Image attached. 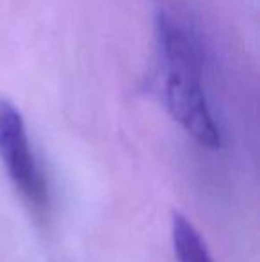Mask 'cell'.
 Returning <instances> with one entry per match:
<instances>
[{"instance_id":"1","label":"cell","mask_w":260,"mask_h":262,"mask_svg":"<svg viewBox=\"0 0 260 262\" xmlns=\"http://www.w3.org/2000/svg\"><path fill=\"white\" fill-rule=\"evenodd\" d=\"M155 41L162 68V102L170 116L203 148L221 146V132L201 86V50L191 32L168 13L155 16Z\"/></svg>"},{"instance_id":"2","label":"cell","mask_w":260,"mask_h":262,"mask_svg":"<svg viewBox=\"0 0 260 262\" xmlns=\"http://www.w3.org/2000/svg\"><path fill=\"white\" fill-rule=\"evenodd\" d=\"M0 159L11 182L36 209L46 205V184L32 154L21 113L11 102L0 100Z\"/></svg>"},{"instance_id":"3","label":"cell","mask_w":260,"mask_h":262,"mask_svg":"<svg viewBox=\"0 0 260 262\" xmlns=\"http://www.w3.org/2000/svg\"><path fill=\"white\" fill-rule=\"evenodd\" d=\"M171 237L178 262H214L196 227L180 212L171 217Z\"/></svg>"}]
</instances>
